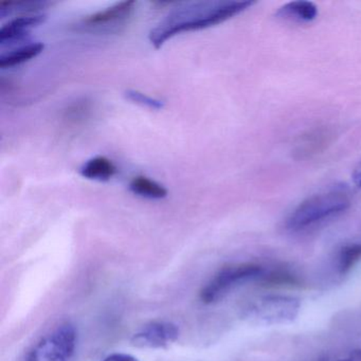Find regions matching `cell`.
Returning a JSON list of instances; mask_svg holds the SVG:
<instances>
[{
	"mask_svg": "<svg viewBox=\"0 0 361 361\" xmlns=\"http://www.w3.org/2000/svg\"><path fill=\"white\" fill-rule=\"evenodd\" d=\"M255 1H221L200 4V7L183 9L172 18H166L149 35L156 48L161 47L169 39L189 31L202 30L216 26L238 16L255 5Z\"/></svg>",
	"mask_w": 361,
	"mask_h": 361,
	"instance_id": "6da1fadb",
	"label": "cell"
},
{
	"mask_svg": "<svg viewBox=\"0 0 361 361\" xmlns=\"http://www.w3.org/2000/svg\"><path fill=\"white\" fill-rule=\"evenodd\" d=\"M350 194L343 188H335L306 198L293 211L286 221L289 230H301L348 210Z\"/></svg>",
	"mask_w": 361,
	"mask_h": 361,
	"instance_id": "7a4b0ae2",
	"label": "cell"
},
{
	"mask_svg": "<svg viewBox=\"0 0 361 361\" xmlns=\"http://www.w3.org/2000/svg\"><path fill=\"white\" fill-rule=\"evenodd\" d=\"M300 312L299 300L285 295H267L253 301L245 310V318L255 325L288 324Z\"/></svg>",
	"mask_w": 361,
	"mask_h": 361,
	"instance_id": "3957f363",
	"label": "cell"
},
{
	"mask_svg": "<svg viewBox=\"0 0 361 361\" xmlns=\"http://www.w3.org/2000/svg\"><path fill=\"white\" fill-rule=\"evenodd\" d=\"M264 274L262 266L252 263H240L221 268L210 282L200 291V300L211 304L225 297L230 290L253 279L261 278Z\"/></svg>",
	"mask_w": 361,
	"mask_h": 361,
	"instance_id": "277c9868",
	"label": "cell"
},
{
	"mask_svg": "<svg viewBox=\"0 0 361 361\" xmlns=\"http://www.w3.org/2000/svg\"><path fill=\"white\" fill-rule=\"evenodd\" d=\"M77 345V331L71 323H63L44 336L25 361H68Z\"/></svg>",
	"mask_w": 361,
	"mask_h": 361,
	"instance_id": "5b68a950",
	"label": "cell"
},
{
	"mask_svg": "<svg viewBox=\"0 0 361 361\" xmlns=\"http://www.w3.org/2000/svg\"><path fill=\"white\" fill-rule=\"evenodd\" d=\"M179 329L176 324L158 321L143 327L132 338L133 345L141 348H164L176 341Z\"/></svg>",
	"mask_w": 361,
	"mask_h": 361,
	"instance_id": "8992f818",
	"label": "cell"
},
{
	"mask_svg": "<svg viewBox=\"0 0 361 361\" xmlns=\"http://www.w3.org/2000/svg\"><path fill=\"white\" fill-rule=\"evenodd\" d=\"M136 5L137 3L134 0L121 1L103 11L87 16L84 20V24L88 27H105L118 24V23L122 24L132 16Z\"/></svg>",
	"mask_w": 361,
	"mask_h": 361,
	"instance_id": "52a82bcc",
	"label": "cell"
},
{
	"mask_svg": "<svg viewBox=\"0 0 361 361\" xmlns=\"http://www.w3.org/2000/svg\"><path fill=\"white\" fill-rule=\"evenodd\" d=\"M46 20L44 14H27L10 20L0 29V44L20 39L30 32L31 29L39 26Z\"/></svg>",
	"mask_w": 361,
	"mask_h": 361,
	"instance_id": "ba28073f",
	"label": "cell"
},
{
	"mask_svg": "<svg viewBox=\"0 0 361 361\" xmlns=\"http://www.w3.org/2000/svg\"><path fill=\"white\" fill-rule=\"evenodd\" d=\"M318 8L312 1H291L280 8L276 16L295 23H310L318 18Z\"/></svg>",
	"mask_w": 361,
	"mask_h": 361,
	"instance_id": "9c48e42d",
	"label": "cell"
},
{
	"mask_svg": "<svg viewBox=\"0 0 361 361\" xmlns=\"http://www.w3.org/2000/svg\"><path fill=\"white\" fill-rule=\"evenodd\" d=\"M80 173L82 176L92 180L107 181L117 174L118 169L109 158L98 156L84 164Z\"/></svg>",
	"mask_w": 361,
	"mask_h": 361,
	"instance_id": "30bf717a",
	"label": "cell"
},
{
	"mask_svg": "<svg viewBox=\"0 0 361 361\" xmlns=\"http://www.w3.org/2000/svg\"><path fill=\"white\" fill-rule=\"evenodd\" d=\"M43 43H32L27 46L13 50L7 54H3L0 58V68H9V67L16 66V65L23 64V63L28 62L32 59L37 58L39 54L43 52Z\"/></svg>",
	"mask_w": 361,
	"mask_h": 361,
	"instance_id": "8fae6325",
	"label": "cell"
},
{
	"mask_svg": "<svg viewBox=\"0 0 361 361\" xmlns=\"http://www.w3.org/2000/svg\"><path fill=\"white\" fill-rule=\"evenodd\" d=\"M130 190L137 195L152 200H161L168 195V190L149 177L137 176L130 183Z\"/></svg>",
	"mask_w": 361,
	"mask_h": 361,
	"instance_id": "7c38bea8",
	"label": "cell"
},
{
	"mask_svg": "<svg viewBox=\"0 0 361 361\" xmlns=\"http://www.w3.org/2000/svg\"><path fill=\"white\" fill-rule=\"evenodd\" d=\"M361 259V244H352L343 247L340 251L339 271L341 274H348Z\"/></svg>",
	"mask_w": 361,
	"mask_h": 361,
	"instance_id": "4fadbf2b",
	"label": "cell"
},
{
	"mask_svg": "<svg viewBox=\"0 0 361 361\" xmlns=\"http://www.w3.org/2000/svg\"><path fill=\"white\" fill-rule=\"evenodd\" d=\"M263 279V283L267 286H283V285H289V286H293L299 283L298 279L295 276H291L288 272L285 271H272L270 274L264 276V274L261 276Z\"/></svg>",
	"mask_w": 361,
	"mask_h": 361,
	"instance_id": "5bb4252c",
	"label": "cell"
},
{
	"mask_svg": "<svg viewBox=\"0 0 361 361\" xmlns=\"http://www.w3.org/2000/svg\"><path fill=\"white\" fill-rule=\"evenodd\" d=\"M126 94L128 100L133 101L137 104L142 105V106L153 109H160L164 106L161 101L156 100V99L151 98V97L147 96L142 92H137V90H128Z\"/></svg>",
	"mask_w": 361,
	"mask_h": 361,
	"instance_id": "9a60e30c",
	"label": "cell"
},
{
	"mask_svg": "<svg viewBox=\"0 0 361 361\" xmlns=\"http://www.w3.org/2000/svg\"><path fill=\"white\" fill-rule=\"evenodd\" d=\"M103 361H139L132 355L121 354V353H115V354L109 355Z\"/></svg>",
	"mask_w": 361,
	"mask_h": 361,
	"instance_id": "2e32d148",
	"label": "cell"
},
{
	"mask_svg": "<svg viewBox=\"0 0 361 361\" xmlns=\"http://www.w3.org/2000/svg\"><path fill=\"white\" fill-rule=\"evenodd\" d=\"M353 181L357 188H361V162L353 172Z\"/></svg>",
	"mask_w": 361,
	"mask_h": 361,
	"instance_id": "e0dca14e",
	"label": "cell"
},
{
	"mask_svg": "<svg viewBox=\"0 0 361 361\" xmlns=\"http://www.w3.org/2000/svg\"><path fill=\"white\" fill-rule=\"evenodd\" d=\"M337 361H361V350H353L348 357Z\"/></svg>",
	"mask_w": 361,
	"mask_h": 361,
	"instance_id": "ac0fdd59",
	"label": "cell"
}]
</instances>
